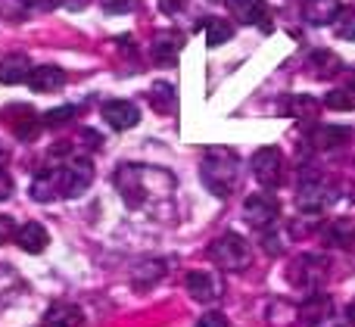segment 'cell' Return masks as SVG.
I'll return each mask as SVG.
<instances>
[{"mask_svg":"<svg viewBox=\"0 0 355 327\" xmlns=\"http://www.w3.org/2000/svg\"><path fill=\"white\" fill-rule=\"evenodd\" d=\"M200 175H202V184H206L215 197H231L234 187H237V178H240L237 153H234V150H227V147L206 150L202 166H200Z\"/></svg>","mask_w":355,"mask_h":327,"instance_id":"6da1fadb","label":"cell"},{"mask_svg":"<svg viewBox=\"0 0 355 327\" xmlns=\"http://www.w3.org/2000/svg\"><path fill=\"white\" fill-rule=\"evenodd\" d=\"M209 259L225 272H243L250 265V247L240 234H225L209 247Z\"/></svg>","mask_w":355,"mask_h":327,"instance_id":"7a4b0ae2","label":"cell"},{"mask_svg":"<svg viewBox=\"0 0 355 327\" xmlns=\"http://www.w3.org/2000/svg\"><path fill=\"white\" fill-rule=\"evenodd\" d=\"M252 175L262 187L275 191V187L284 184V156L277 147H262L252 156Z\"/></svg>","mask_w":355,"mask_h":327,"instance_id":"3957f363","label":"cell"},{"mask_svg":"<svg viewBox=\"0 0 355 327\" xmlns=\"http://www.w3.org/2000/svg\"><path fill=\"white\" fill-rule=\"evenodd\" d=\"M60 178H62V197H78V193H85L94 181L91 159H72V162H66V166H60Z\"/></svg>","mask_w":355,"mask_h":327,"instance_id":"277c9868","label":"cell"},{"mask_svg":"<svg viewBox=\"0 0 355 327\" xmlns=\"http://www.w3.org/2000/svg\"><path fill=\"white\" fill-rule=\"evenodd\" d=\"M277 212H281V206H277V200L271 193H252L243 203V218L252 228H271Z\"/></svg>","mask_w":355,"mask_h":327,"instance_id":"5b68a950","label":"cell"},{"mask_svg":"<svg viewBox=\"0 0 355 327\" xmlns=\"http://www.w3.org/2000/svg\"><path fill=\"white\" fill-rule=\"evenodd\" d=\"M324 281V259L318 256H300L290 268V284L302 287V290H318V284Z\"/></svg>","mask_w":355,"mask_h":327,"instance_id":"8992f818","label":"cell"},{"mask_svg":"<svg viewBox=\"0 0 355 327\" xmlns=\"http://www.w3.org/2000/svg\"><path fill=\"white\" fill-rule=\"evenodd\" d=\"M103 118L110 128L116 131H128L141 122V109L131 100H106L103 103Z\"/></svg>","mask_w":355,"mask_h":327,"instance_id":"52a82bcc","label":"cell"},{"mask_svg":"<svg viewBox=\"0 0 355 327\" xmlns=\"http://www.w3.org/2000/svg\"><path fill=\"white\" fill-rule=\"evenodd\" d=\"M227 10H231L234 19H240L243 25H262L265 31H271L265 0H227Z\"/></svg>","mask_w":355,"mask_h":327,"instance_id":"ba28073f","label":"cell"},{"mask_svg":"<svg viewBox=\"0 0 355 327\" xmlns=\"http://www.w3.org/2000/svg\"><path fill=\"white\" fill-rule=\"evenodd\" d=\"M184 284H187V293L196 303H212V299L221 297V281L212 272H193V274H187Z\"/></svg>","mask_w":355,"mask_h":327,"instance_id":"9c48e42d","label":"cell"},{"mask_svg":"<svg viewBox=\"0 0 355 327\" xmlns=\"http://www.w3.org/2000/svg\"><path fill=\"white\" fill-rule=\"evenodd\" d=\"M53 197H62L60 168H41L37 178L31 181V200H37V203H50Z\"/></svg>","mask_w":355,"mask_h":327,"instance_id":"30bf717a","label":"cell"},{"mask_svg":"<svg viewBox=\"0 0 355 327\" xmlns=\"http://www.w3.org/2000/svg\"><path fill=\"white\" fill-rule=\"evenodd\" d=\"M296 203H300V209H306V212H321L327 203H334V191L327 184H321V181H306V184L300 187Z\"/></svg>","mask_w":355,"mask_h":327,"instance_id":"8fae6325","label":"cell"},{"mask_svg":"<svg viewBox=\"0 0 355 327\" xmlns=\"http://www.w3.org/2000/svg\"><path fill=\"white\" fill-rule=\"evenodd\" d=\"M62 85H66V72L56 66H37V69H31V75H28V87L35 94H53V91H60Z\"/></svg>","mask_w":355,"mask_h":327,"instance_id":"7c38bea8","label":"cell"},{"mask_svg":"<svg viewBox=\"0 0 355 327\" xmlns=\"http://www.w3.org/2000/svg\"><path fill=\"white\" fill-rule=\"evenodd\" d=\"M340 12H343L340 0H306V6H302V16L309 25H331Z\"/></svg>","mask_w":355,"mask_h":327,"instance_id":"4fadbf2b","label":"cell"},{"mask_svg":"<svg viewBox=\"0 0 355 327\" xmlns=\"http://www.w3.org/2000/svg\"><path fill=\"white\" fill-rule=\"evenodd\" d=\"M31 75V62L22 53H10L0 60V85H19V81H28Z\"/></svg>","mask_w":355,"mask_h":327,"instance_id":"5bb4252c","label":"cell"},{"mask_svg":"<svg viewBox=\"0 0 355 327\" xmlns=\"http://www.w3.org/2000/svg\"><path fill=\"white\" fill-rule=\"evenodd\" d=\"M16 243L25 249V253H44L47 243H50V234H47L44 224L28 222V224H22V228L16 231Z\"/></svg>","mask_w":355,"mask_h":327,"instance_id":"9a60e30c","label":"cell"},{"mask_svg":"<svg viewBox=\"0 0 355 327\" xmlns=\"http://www.w3.org/2000/svg\"><path fill=\"white\" fill-rule=\"evenodd\" d=\"M331 312H334L331 297H327V293H312V297L302 303L300 315H302V321H306L309 327H315V324L327 321V318H331Z\"/></svg>","mask_w":355,"mask_h":327,"instance_id":"2e32d148","label":"cell"},{"mask_svg":"<svg viewBox=\"0 0 355 327\" xmlns=\"http://www.w3.org/2000/svg\"><path fill=\"white\" fill-rule=\"evenodd\" d=\"M309 69H312L318 78H331V75H337L340 69H343V62H340V56L331 53V50H312Z\"/></svg>","mask_w":355,"mask_h":327,"instance_id":"e0dca14e","label":"cell"},{"mask_svg":"<svg viewBox=\"0 0 355 327\" xmlns=\"http://www.w3.org/2000/svg\"><path fill=\"white\" fill-rule=\"evenodd\" d=\"M349 137H352V131L343 128V125H321V128L312 134V141L318 150H334L343 141H349Z\"/></svg>","mask_w":355,"mask_h":327,"instance_id":"ac0fdd59","label":"cell"},{"mask_svg":"<svg viewBox=\"0 0 355 327\" xmlns=\"http://www.w3.org/2000/svg\"><path fill=\"white\" fill-rule=\"evenodd\" d=\"M44 324L47 327H78L81 324V312L69 303H60V306H50L47 315H44Z\"/></svg>","mask_w":355,"mask_h":327,"instance_id":"d6986e66","label":"cell"},{"mask_svg":"<svg viewBox=\"0 0 355 327\" xmlns=\"http://www.w3.org/2000/svg\"><path fill=\"white\" fill-rule=\"evenodd\" d=\"M150 103H153L156 112H175V106H178L175 85H168V81L153 85V91H150Z\"/></svg>","mask_w":355,"mask_h":327,"instance_id":"ffe728a7","label":"cell"},{"mask_svg":"<svg viewBox=\"0 0 355 327\" xmlns=\"http://www.w3.org/2000/svg\"><path fill=\"white\" fill-rule=\"evenodd\" d=\"M178 50H181V35H175V31H166V35H159L153 41L156 62H175Z\"/></svg>","mask_w":355,"mask_h":327,"instance_id":"44dd1931","label":"cell"},{"mask_svg":"<svg viewBox=\"0 0 355 327\" xmlns=\"http://www.w3.org/2000/svg\"><path fill=\"white\" fill-rule=\"evenodd\" d=\"M327 106H331V109H343V112L355 109V85H349V87H334V91L327 94Z\"/></svg>","mask_w":355,"mask_h":327,"instance_id":"7402d4cb","label":"cell"},{"mask_svg":"<svg viewBox=\"0 0 355 327\" xmlns=\"http://www.w3.org/2000/svg\"><path fill=\"white\" fill-rule=\"evenodd\" d=\"M231 35H234V28L227 22H221V19H212V22L206 25V44L209 47H218V44L231 41Z\"/></svg>","mask_w":355,"mask_h":327,"instance_id":"603a6c76","label":"cell"},{"mask_svg":"<svg viewBox=\"0 0 355 327\" xmlns=\"http://www.w3.org/2000/svg\"><path fill=\"white\" fill-rule=\"evenodd\" d=\"M337 37L355 41V10H343L337 16Z\"/></svg>","mask_w":355,"mask_h":327,"instance_id":"cb8c5ba5","label":"cell"},{"mask_svg":"<svg viewBox=\"0 0 355 327\" xmlns=\"http://www.w3.org/2000/svg\"><path fill=\"white\" fill-rule=\"evenodd\" d=\"M72 116H75V106H60V109H50L47 116H44V125L56 128V125H66Z\"/></svg>","mask_w":355,"mask_h":327,"instance_id":"d4e9b609","label":"cell"},{"mask_svg":"<svg viewBox=\"0 0 355 327\" xmlns=\"http://www.w3.org/2000/svg\"><path fill=\"white\" fill-rule=\"evenodd\" d=\"M10 237H16V222L10 215H0V247L10 243Z\"/></svg>","mask_w":355,"mask_h":327,"instance_id":"484cf974","label":"cell"},{"mask_svg":"<svg viewBox=\"0 0 355 327\" xmlns=\"http://www.w3.org/2000/svg\"><path fill=\"white\" fill-rule=\"evenodd\" d=\"M196 327H227V318L218 315V312H209V315H202L196 321Z\"/></svg>","mask_w":355,"mask_h":327,"instance_id":"4316f807","label":"cell"},{"mask_svg":"<svg viewBox=\"0 0 355 327\" xmlns=\"http://www.w3.org/2000/svg\"><path fill=\"white\" fill-rule=\"evenodd\" d=\"M331 240L337 243V247H346V243H349V224H346V228L343 224H337V228L331 231Z\"/></svg>","mask_w":355,"mask_h":327,"instance_id":"83f0119b","label":"cell"},{"mask_svg":"<svg viewBox=\"0 0 355 327\" xmlns=\"http://www.w3.org/2000/svg\"><path fill=\"white\" fill-rule=\"evenodd\" d=\"M25 6H31V10H56L60 3H66V0H22Z\"/></svg>","mask_w":355,"mask_h":327,"instance_id":"f1b7e54d","label":"cell"},{"mask_svg":"<svg viewBox=\"0 0 355 327\" xmlns=\"http://www.w3.org/2000/svg\"><path fill=\"white\" fill-rule=\"evenodd\" d=\"M10 197H12V178H10V172L0 168V200H10Z\"/></svg>","mask_w":355,"mask_h":327,"instance_id":"f546056e","label":"cell"},{"mask_svg":"<svg viewBox=\"0 0 355 327\" xmlns=\"http://www.w3.org/2000/svg\"><path fill=\"white\" fill-rule=\"evenodd\" d=\"M346 315H349V321H352V324H355V303H352V306H349V309H346Z\"/></svg>","mask_w":355,"mask_h":327,"instance_id":"4dcf8cb0","label":"cell"}]
</instances>
